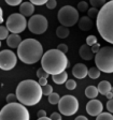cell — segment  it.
I'll return each instance as SVG.
<instances>
[{
    "instance_id": "2e32d148",
    "label": "cell",
    "mask_w": 113,
    "mask_h": 120,
    "mask_svg": "<svg viewBox=\"0 0 113 120\" xmlns=\"http://www.w3.org/2000/svg\"><path fill=\"white\" fill-rule=\"evenodd\" d=\"M20 12L24 16H32L33 12H35V4L30 2H23L20 7Z\"/></svg>"
},
{
    "instance_id": "ab89813d",
    "label": "cell",
    "mask_w": 113,
    "mask_h": 120,
    "mask_svg": "<svg viewBox=\"0 0 113 120\" xmlns=\"http://www.w3.org/2000/svg\"><path fill=\"white\" fill-rule=\"evenodd\" d=\"M100 48H101V46H100V44H99V43H97V44H95V45H93V46H92V50H93L94 54H97V52L100 50Z\"/></svg>"
},
{
    "instance_id": "c3c4849f",
    "label": "cell",
    "mask_w": 113,
    "mask_h": 120,
    "mask_svg": "<svg viewBox=\"0 0 113 120\" xmlns=\"http://www.w3.org/2000/svg\"><path fill=\"white\" fill-rule=\"evenodd\" d=\"M60 120H61V119H60Z\"/></svg>"
},
{
    "instance_id": "277c9868",
    "label": "cell",
    "mask_w": 113,
    "mask_h": 120,
    "mask_svg": "<svg viewBox=\"0 0 113 120\" xmlns=\"http://www.w3.org/2000/svg\"><path fill=\"white\" fill-rule=\"evenodd\" d=\"M43 56V47L39 41L35 39H25L17 48V57L23 63L33 64L41 60Z\"/></svg>"
},
{
    "instance_id": "ee69618b",
    "label": "cell",
    "mask_w": 113,
    "mask_h": 120,
    "mask_svg": "<svg viewBox=\"0 0 113 120\" xmlns=\"http://www.w3.org/2000/svg\"><path fill=\"white\" fill-rule=\"evenodd\" d=\"M2 22H3V11H2V9L0 10V22L2 24Z\"/></svg>"
},
{
    "instance_id": "ac0fdd59",
    "label": "cell",
    "mask_w": 113,
    "mask_h": 120,
    "mask_svg": "<svg viewBox=\"0 0 113 120\" xmlns=\"http://www.w3.org/2000/svg\"><path fill=\"white\" fill-rule=\"evenodd\" d=\"M97 88H98V91H99L100 94L107 95L111 91L112 86H111V84L108 82V80H102V82H100L99 84H98Z\"/></svg>"
},
{
    "instance_id": "74e56055",
    "label": "cell",
    "mask_w": 113,
    "mask_h": 120,
    "mask_svg": "<svg viewBox=\"0 0 113 120\" xmlns=\"http://www.w3.org/2000/svg\"><path fill=\"white\" fill-rule=\"evenodd\" d=\"M50 118L52 120H60L61 119V114L60 112H53L52 115L50 116Z\"/></svg>"
},
{
    "instance_id": "7c38bea8",
    "label": "cell",
    "mask_w": 113,
    "mask_h": 120,
    "mask_svg": "<svg viewBox=\"0 0 113 120\" xmlns=\"http://www.w3.org/2000/svg\"><path fill=\"white\" fill-rule=\"evenodd\" d=\"M85 109H86V112H87L88 115L93 116V117H97L98 115H100L101 112H102L103 105L99 100L93 99V100H90L89 102L86 104Z\"/></svg>"
},
{
    "instance_id": "1f68e13d",
    "label": "cell",
    "mask_w": 113,
    "mask_h": 120,
    "mask_svg": "<svg viewBox=\"0 0 113 120\" xmlns=\"http://www.w3.org/2000/svg\"><path fill=\"white\" fill-rule=\"evenodd\" d=\"M42 91H43V95H50L53 93V87L48 84V85L42 87Z\"/></svg>"
},
{
    "instance_id": "f6af8a7d",
    "label": "cell",
    "mask_w": 113,
    "mask_h": 120,
    "mask_svg": "<svg viewBox=\"0 0 113 120\" xmlns=\"http://www.w3.org/2000/svg\"><path fill=\"white\" fill-rule=\"evenodd\" d=\"M105 97H107V99H108V100H111V99H113V93L110 91V92L105 95Z\"/></svg>"
},
{
    "instance_id": "836d02e7",
    "label": "cell",
    "mask_w": 113,
    "mask_h": 120,
    "mask_svg": "<svg viewBox=\"0 0 113 120\" xmlns=\"http://www.w3.org/2000/svg\"><path fill=\"white\" fill-rule=\"evenodd\" d=\"M45 5H46V8L50 9V10H54L56 8V5H57V1H56V0H48Z\"/></svg>"
},
{
    "instance_id": "484cf974",
    "label": "cell",
    "mask_w": 113,
    "mask_h": 120,
    "mask_svg": "<svg viewBox=\"0 0 113 120\" xmlns=\"http://www.w3.org/2000/svg\"><path fill=\"white\" fill-rule=\"evenodd\" d=\"M89 3L93 8H102L105 4V0H89Z\"/></svg>"
},
{
    "instance_id": "4dcf8cb0",
    "label": "cell",
    "mask_w": 113,
    "mask_h": 120,
    "mask_svg": "<svg viewBox=\"0 0 113 120\" xmlns=\"http://www.w3.org/2000/svg\"><path fill=\"white\" fill-rule=\"evenodd\" d=\"M66 88L68 90H74L77 88V82L74 79H69L66 82Z\"/></svg>"
},
{
    "instance_id": "6da1fadb",
    "label": "cell",
    "mask_w": 113,
    "mask_h": 120,
    "mask_svg": "<svg viewBox=\"0 0 113 120\" xmlns=\"http://www.w3.org/2000/svg\"><path fill=\"white\" fill-rule=\"evenodd\" d=\"M15 94L23 105L33 106L40 102L43 95L42 86L33 79H25L17 85Z\"/></svg>"
},
{
    "instance_id": "e575fe53",
    "label": "cell",
    "mask_w": 113,
    "mask_h": 120,
    "mask_svg": "<svg viewBox=\"0 0 113 120\" xmlns=\"http://www.w3.org/2000/svg\"><path fill=\"white\" fill-rule=\"evenodd\" d=\"M17 100V97L14 93H10V94L7 95V103H13Z\"/></svg>"
},
{
    "instance_id": "d590c367",
    "label": "cell",
    "mask_w": 113,
    "mask_h": 120,
    "mask_svg": "<svg viewBox=\"0 0 113 120\" xmlns=\"http://www.w3.org/2000/svg\"><path fill=\"white\" fill-rule=\"evenodd\" d=\"M29 1L35 5H43V4H46V2L48 0H29Z\"/></svg>"
},
{
    "instance_id": "cb8c5ba5",
    "label": "cell",
    "mask_w": 113,
    "mask_h": 120,
    "mask_svg": "<svg viewBox=\"0 0 113 120\" xmlns=\"http://www.w3.org/2000/svg\"><path fill=\"white\" fill-rule=\"evenodd\" d=\"M9 33H10V31L7 28V26H1L0 27V40H7L9 35H10Z\"/></svg>"
},
{
    "instance_id": "5b68a950",
    "label": "cell",
    "mask_w": 113,
    "mask_h": 120,
    "mask_svg": "<svg viewBox=\"0 0 113 120\" xmlns=\"http://www.w3.org/2000/svg\"><path fill=\"white\" fill-rule=\"evenodd\" d=\"M0 120H30V115L22 103H8L0 110Z\"/></svg>"
},
{
    "instance_id": "7a4b0ae2",
    "label": "cell",
    "mask_w": 113,
    "mask_h": 120,
    "mask_svg": "<svg viewBox=\"0 0 113 120\" xmlns=\"http://www.w3.org/2000/svg\"><path fill=\"white\" fill-rule=\"evenodd\" d=\"M96 26L103 40L113 44V0L108 1L99 10L96 18Z\"/></svg>"
},
{
    "instance_id": "603a6c76",
    "label": "cell",
    "mask_w": 113,
    "mask_h": 120,
    "mask_svg": "<svg viewBox=\"0 0 113 120\" xmlns=\"http://www.w3.org/2000/svg\"><path fill=\"white\" fill-rule=\"evenodd\" d=\"M60 99H61V98H60L59 94H58V93H56V92H53L52 94L48 95V102H50L52 105L58 104V103H59V101H60Z\"/></svg>"
},
{
    "instance_id": "9c48e42d",
    "label": "cell",
    "mask_w": 113,
    "mask_h": 120,
    "mask_svg": "<svg viewBox=\"0 0 113 120\" xmlns=\"http://www.w3.org/2000/svg\"><path fill=\"white\" fill-rule=\"evenodd\" d=\"M79 109V101L73 95H64L58 103V110L64 116H72Z\"/></svg>"
},
{
    "instance_id": "4316f807",
    "label": "cell",
    "mask_w": 113,
    "mask_h": 120,
    "mask_svg": "<svg viewBox=\"0 0 113 120\" xmlns=\"http://www.w3.org/2000/svg\"><path fill=\"white\" fill-rule=\"evenodd\" d=\"M98 13H99V11H98V8H90V9H88V17L89 18H97L98 16Z\"/></svg>"
},
{
    "instance_id": "d6a6232c",
    "label": "cell",
    "mask_w": 113,
    "mask_h": 120,
    "mask_svg": "<svg viewBox=\"0 0 113 120\" xmlns=\"http://www.w3.org/2000/svg\"><path fill=\"white\" fill-rule=\"evenodd\" d=\"M5 3L11 7H16V5H20L22 4V1L23 0H4Z\"/></svg>"
},
{
    "instance_id": "d6986e66",
    "label": "cell",
    "mask_w": 113,
    "mask_h": 120,
    "mask_svg": "<svg viewBox=\"0 0 113 120\" xmlns=\"http://www.w3.org/2000/svg\"><path fill=\"white\" fill-rule=\"evenodd\" d=\"M52 79L57 85H63L68 80V74L66 71H64L63 73H59L57 75H52Z\"/></svg>"
},
{
    "instance_id": "7dc6e473",
    "label": "cell",
    "mask_w": 113,
    "mask_h": 120,
    "mask_svg": "<svg viewBox=\"0 0 113 120\" xmlns=\"http://www.w3.org/2000/svg\"><path fill=\"white\" fill-rule=\"evenodd\" d=\"M111 92L113 93V86H112V89H111Z\"/></svg>"
},
{
    "instance_id": "7402d4cb",
    "label": "cell",
    "mask_w": 113,
    "mask_h": 120,
    "mask_svg": "<svg viewBox=\"0 0 113 120\" xmlns=\"http://www.w3.org/2000/svg\"><path fill=\"white\" fill-rule=\"evenodd\" d=\"M100 73L101 71L97 67H93V68H89V70H88V76L92 79H97V78L100 77Z\"/></svg>"
},
{
    "instance_id": "e0dca14e",
    "label": "cell",
    "mask_w": 113,
    "mask_h": 120,
    "mask_svg": "<svg viewBox=\"0 0 113 120\" xmlns=\"http://www.w3.org/2000/svg\"><path fill=\"white\" fill-rule=\"evenodd\" d=\"M20 43H22V39H20V34L12 33V34H10L9 38L7 39V44H8V46L11 48H18Z\"/></svg>"
},
{
    "instance_id": "30bf717a",
    "label": "cell",
    "mask_w": 113,
    "mask_h": 120,
    "mask_svg": "<svg viewBox=\"0 0 113 120\" xmlns=\"http://www.w3.org/2000/svg\"><path fill=\"white\" fill-rule=\"evenodd\" d=\"M48 27V22L45 16L41 14L32 15L28 20V29L33 34H42Z\"/></svg>"
},
{
    "instance_id": "f546056e",
    "label": "cell",
    "mask_w": 113,
    "mask_h": 120,
    "mask_svg": "<svg viewBox=\"0 0 113 120\" xmlns=\"http://www.w3.org/2000/svg\"><path fill=\"white\" fill-rule=\"evenodd\" d=\"M78 11L80 12H85V11H88V4L85 1H80L78 3Z\"/></svg>"
},
{
    "instance_id": "b9f144b4",
    "label": "cell",
    "mask_w": 113,
    "mask_h": 120,
    "mask_svg": "<svg viewBox=\"0 0 113 120\" xmlns=\"http://www.w3.org/2000/svg\"><path fill=\"white\" fill-rule=\"evenodd\" d=\"M41 117H46V112L45 110L41 109L38 112V118H41Z\"/></svg>"
},
{
    "instance_id": "3957f363",
    "label": "cell",
    "mask_w": 113,
    "mask_h": 120,
    "mask_svg": "<svg viewBox=\"0 0 113 120\" xmlns=\"http://www.w3.org/2000/svg\"><path fill=\"white\" fill-rule=\"evenodd\" d=\"M68 64V58L65 52L57 48L48 49L43 54L41 58V68H43L50 75H57L66 71Z\"/></svg>"
},
{
    "instance_id": "4fadbf2b",
    "label": "cell",
    "mask_w": 113,
    "mask_h": 120,
    "mask_svg": "<svg viewBox=\"0 0 113 120\" xmlns=\"http://www.w3.org/2000/svg\"><path fill=\"white\" fill-rule=\"evenodd\" d=\"M72 74L75 78L83 79L88 75V69L84 63H77L72 68Z\"/></svg>"
},
{
    "instance_id": "bcb514c9",
    "label": "cell",
    "mask_w": 113,
    "mask_h": 120,
    "mask_svg": "<svg viewBox=\"0 0 113 120\" xmlns=\"http://www.w3.org/2000/svg\"><path fill=\"white\" fill-rule=\"evenodd\" d=\"M38 120H52L50 117H41V118H38Z\"/></svg>"
},
{
    "instance_id": "ba28073f",
    "label": "cell",
    "mask_w": 113,
    "mask_h": 120,
    "mask_svg": "<svg viewBox=\"0 0 113 120\" xmlns=\"http://www.w3.org/2000/svg\"><path fill=\"white\" fill-rule=\"evenodd\" d=\"M5 26L11 33L20 34L27 27L26 16H24L20 13H13L8 17L7 22H5Z\"/></svg>"
},
{
    "instance_id": "9a60e30c",
    "label": "cell",
    "mask_w": 113,
    "mask_h": 120,
    "mask_svg": "<svg viewBox=\"0 0 113 120\" xmlns=\"http://www.w3.org/2000/svg\"><path fill=\"white\" fill-rule=\"evenodd\" d=\"M78 25H79L80 30H82V31H88V30H90L93 28L94 22L92 20V18H89L88 16H83V17H81L79 19Z\"/></svg>"
},
{
    "instance_id": "7bdbcfd3",
    "label": "cell",
    "mask_w": 113,
    "mask_h": 120,
    "mask_svg": "<svg viewBox=\"0 0 113 120\" xmlns=\"http://www.w3.org/2000/svg\"><path fill=\"white\" fill-rule=\"evenodd\" d=\"M74 120H88V119L85 117V116H78V117L75 118Z\"/></svg>"
},
{
    "instance_id": "f1b7e54d",
    "label": "cell",
    "mask_w": 113,
    "mask_h": 120,
    "mask_svg": "<svg viewBox=\"0 0 113 120\" xmlns=\"http://www.w3.org/2000/svg\"><path fill=\"white\" fill-rule=\"evenodd\" d=\"M48 76H50V74H48V73L46 72V71H45L43 68L38 69V71H37V77H39V78H42V77L48 78Z\"/></svg>"
},
{
    "instance_id": "8992f818",
    "label": "cell",
    "mask_w": 113,
    "mask_h": 120,
    "mask_svg": "<svg viewBox=\"0 0 113 120\" xmlns=\"http://www.w3.org/2000/svg\"><path fill=\"white\" fill-rule=\"evenodd\" d=\"M96 67L103 73H113V47L105 46L95 55Z\"/></svg>"
},
{
    "instance_id": "44dd1931",
    "label": "cell",
    "mask_w": 113,
    "mask_h": 120,
    "mask_svg": "<svg viewBox=\"0 0 113 120\" xmlns=\"http://www.w3.org/2000/svg\"><path fill=\"white\" fill-rule=\"evenodd\" d=\"M70 34V31L68 29V27H65V26H59L56 29V35H57L59 39H66L68 38V35Z\"/></svg>"
},
{
    "instance_id": "83f0119b",
    "label": "cell",
    "mask_w": 113,
    "mask_h": 120,
    "mask_svg": "<svg viewBox=\"0 0 113 120\" xmlns=\"http://www.w3.org/2000/svg\"><path fill=\"white\" fill-rule=\"evenodd\" d=\"M98 41H97V38L95 37V35H88L87 38H86V44L88 45V46H93V45L97 44Z\"/></svg>"
},
{
    "instance_id": "5bb4252c",
    "label": "cell",
    "mask_w": 113,
    "mask_h": 120,
    "mask_svg": "<svg viewBox=\"0 0 113 120\" xmlns=\"http://www.w3.org/2000/svg\"><path fill=\"white\" fill-rule=\"evenodd\" d=\"M79 55L83 60H86V61H89L94 58V52L92 50V47L88 46L87 44H83L81 46L79 49Z\"/></svg>"
},
{
    "instance_id": "8d00e7d4",
    "label": "cell",
    "mask_w": 113,
    "mask_h": 120,
    "mask_svg": "<svg viewBox=\"0 0 113 120\" xmlns=\"http://www.w3.org/2000/svg\"><path fill=\"white\" fill-rule=\"evenodd\" d=\"M107 109H108L109 112H111V114H113V99H111V100H108V102H107Z\"/></svg>"
},
{
    "instance_id": "ffe728a7",
    "label": "cell",
    "mask_w": 113,
    "mask_h": 120,
    "mask_svg": "<svg viewBox=\"0 0 113 120\" xmlns=\"http://www.w3.org/2000/svg\"><path fill=\"white\" fill-rule=\"evenodd\" d=\"M98 94H99V91H98V88L96 87V86L90 85V86H88V87H86L85 95L88 98V99H90V100L96 99Z\"/></svg>"
},
{
    "instance_id": "52a82bcc",
    "label": "cell",
    "mask_w": 113,
    "mask_h": 120,
    "mask_svg": "<svg viewBox=\"0 0 113 120\" xmlns=\"http://www.w3.org/2000/svg\"><path fill=\"white\" fill-rule=\"evenodd\" d=\"M57 18L61 26L72 27L79 22V11L72 5H65L58 11Z\"/></svg>"
},
{
    "instance_id": "f35d334b",
    "label": "cell",
    "mask_w": 113,
    "mask_h": 120,
    "mask_svg": "<svg viewBox=\"0 0 113 120\" xmlns=\"http://www.w3.org/2000/svg\"><path fill=\"white\" fill-rule=\"evenodd\" d=\"M57 49H59L60 52H65L66 54V52H68V46L66 44H59L57 46Z\"/></svg>"
},
{
    "instance_id": "60d3db41",
    "label": "cell",
    "mask_w": 113,
    "mask_h": 120,
    "mask_svg": "<svg viewBox=\"0 0 113 120\" xmlns=\"http://www.w3.org/2000/svg\"><path fill=\"white\" fill-rule=\"evenodd\" d=\"M39 84H40L41 86H45V85H48V78H45V77H42V78H39Z\"/></svg>"
},
{
    "instance_id": "d4e9b609",
    "label": "cell",
    "mask_w": 113,
    "mask_h": 120,
    "mask_svg": "<svg viewBox=\"0 0 113 120\" xmlns=\"http://www.w3.org/2000/svg\"><path fill=\"white\" fill-rule=\"evenodd\" d=\"M96 120H113V115L111 112H101L100 115H98Z\"/></svg>"
},
{
    "instance_id": "8fae6325",
    "label": "cell",
    "mask_w": 113,
    "mask_h": 120,
    "mask_svg": "<svg viewBox=\"0 0 113 120\" xmlns=\"http://www.w3.org/2000/svg\"><path fill=\"white\" fill-rule=\"evenodd\" d=\"M17 56L10 49H3L0 52V69L3 71H10L16 65Z\"/></svg>"
}]
</instances>
